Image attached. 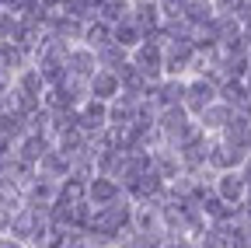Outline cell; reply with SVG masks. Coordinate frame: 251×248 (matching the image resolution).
<instances>
[{"instance_id":"1","label":"cell","mask_w":251,"mask_h":248,"mask_svg":"<svg viewBox=\"0 0 251 248\" xmlns=\"http://www.w3.org/2000/svg\"><path fill=\"white\" fill-rule=\"evenodd\" d=\"M185 91H188V77H164V81H153L147 87V102L164 112V109H181L185 105Z\"/></svg>"},{"instance_id":"2","label":"cell","mask_w":251,"mask_h":248,"mask_svg":"<svg viewBox=\"0 0 251 248\" xmlns=\"http://www.w3.org/2000/svg\"><path fill=\"white\" fill-rule=\"evenodd\" d=\"M220 102V84L213 77H188V91H185V112L199 119L209 105Z\"/></svg>"},{"instance_id":"3","label":"cell","mask_w":251,"mask_h":248,"mask_svg":"<svg viewBox=\"0 0 251 248\" xmlns=\"http://www.w3.org/2000/svg\"><path fill=\"white\" fill-rule=\"evenodd\" d=\"M196 56V42H164V77H192Z\"/></svg>"},{"instance_id":"4","label":"cell","mask_w":251,"mask_h":248,"mask_svg":"<svg viewBox=\"0 0 251 248\" xmlns=\"http://www.w3.org/2000/svg\"><path fill=\"white\" fill-rule=\"evenodd\" d=\"M248 161H251V154L230 147L224 137H213V140H209V171H216V175H224V171H241Z\"/></svg>"},{"instance_id":"5","label":"cell","mask_w":251,"mask_h":248,"mask_svg":"<svg viewBox=\"0 0 251 248\" xmlns=\"http://www.w3.org/2000/svg\"><path fill=\"white\" fill-rule=\"evenodd\" d=\"M129 59L136 63V70L153 84V81H164V42L157 39H147L140 49L129 53Z\"/></svg>"},{"instance_id":"6","label":"cell","mask_w":251,"mask_h":248,"mask_svg":"<svg viewBox=\"0 0 251 248\" xmlns=\"http://www.w3.org/2000/svg\"><path fill=\"white\" fill-rule=\"evenodd\" d=\"M119 199H126V189H122V182H119V178L94 175V178L87 182V203H91L94 210L112 206V203H119Z\"/></svg>"},{"instance_id":"7","label":"cell","mask_w":251,"mask_h":248,"mask_svg":"<svg viewBox=\"0 0 251 248\" xmlns=\"http://www.w3.org/2000/svg\"><path fill=\"white\" fill-rule=\"evenodd\" d=\"M143 102L140 95H119L112 105H108V126H119V130H129L133 122H140L143 115Z\"/></svg>"},{"instance_id":"8","label":"cell","mask_w":251,"mask_h":248,"mask_svg":"<svg viewBox=\"0 0 251 248\" xmlns=\"http://www.w3.org/2000/svg\"><path fill=\"white\" fill-rule=\"evenodd\" d=\"M213 193L224 199V203H230V206H244L248 203V178H244V171H224V175H216Z\"/></svg>"},{"instance_id":"9","label":"cell","mask_w":251,"mask_h":248,"mask_svg":"<svg viewBox=\"0 0 251 248\" xmlns=\"http://www.w3.org/2000/svg\"><path fill=\"white\" fill-rule=\"evenodd\" d=\"M77 130H80V133H87L91 140L98 137L101 130H108V105H105V102L87 98V102L77 109Z\"/></svg>"},{"instance_id":"10","label":"cell","mask_w":251,"mask_h":248,"mask_svg":"<svg viewBox=\"0 0 251 248\" xmlns=\"http://www.w3.org/2000/svg\"><path fill=\"white\" fill-rule=\"evenodd\" d=\"M74 175V161L63 154L59 147H52V150H46V158L39 161V178H49V182H67Z\"/></svg>"},{"instance_id":"11","label":"cell","mask_w":251,"mask_h":248,"mask_svg":"<svg viewBox=\"0 0 251 248\" xmlns=\"http://www.w3.org/2000/svg\"><path fill=\"white\" fill-rule=\"evenodd\" d=\"M98 53L87 49V46H74L70 56H67V74L70 77H80V81H91L94 74H98Z\"/></svg>"},{"instance_id":"12","label":"cell","mask_w":251,"mask_h":248,"mask_svg":"<svg viewBox=\"0 0 251 248\" xmlns=\"http://www.w3.org/2000/svg\"><path fill=\"white\" fill-rule=\"evenodd\" d=\"M119 95H122V81H119L115 70H98V74L91 77V98H94V102L112 105Z\"/></svg>"},{"instance_id":"13","label":"cell","mask_w":251,"mask_h":248,"mask_svg":"<svg viewBox=\"0 0 251 248\" xmlns=\"http://www.w3.org/2000/svg\"><path fill=\"white\" fill-rule=\"evenodd\" d=\"M153 171H157V175H161V178L171 185L175 178H181V175H185L181 154H178L175 147H157V150H153Z\"/></svg>"},{"instance_id":"14","label":"cell","mask_w":251,"mask_h":248,"mask_svg":"<svg viewBox=\"0 0 251 248\" xmlns=\"http://www.w3.org/2000/svg\"><path fill=\"white\" fill-rule=\"evenodd\" d=\"M52 147H56V140H49V137H42V133H25V137L18 140V158L39 168V161L46 158V150H52Z\"/></svg>"},{"instance_id":"15","label":"cell","mask_w":251,"mask_h":248,"mask_svg":"<svg viewBox=\"0 0 251 248\" xmlns=\"http://www.w3.org/2000/svg\"><path fill=\"white\" fill-rule=\"evenodd\" d=\"M28 67H31V53H28L25 46H18V42H0V70L11 74V77H18V74L28 70Z\"/></svg>"},{"instance_id":"16","label":"cell","mask_w":251,"mask_h":248,"mask_svg":"<svg viewBox=\"0 0 251 248\" xmlns=\"http://www.w3.org/2000/svg\"><path fill=\"white\" fill-rule=\"evenodd\" d=\"M234 119V109L227 105V102H216V105H209L196 122H199V126H202V133H209V137H220V133H224L227 130V122Z\"/></svg>"},{"instance_id":"17","label":"cell","mask_w":251,"mask_h":248,"mask_svg":"<svg viewBox=\"0 0 251 248\" xmlns=\"http://www.w3.org/2000/svg\"><path fill=\"white\" fill-rule=\"evenodd\" d=\"M115 42V28L108 25V21H101V18H94V21H87V28H84V46L87 49H105V46H112Z\"/></svg>"},{"instance_id":"18","label":"cell","mask_w":251,"mask_h":248,"mask_svg":"<svg viewBox=\"0 0 251 248\" xmlns=\"http://www.w3.org/2000/svg\"><path fill=\"white\" fill-rule=\"evenodd\" d=\"M119 74V81H122V95H140V98H147V87H150V81L136 70V63L129 59L126 67H119L115 70Z\"/></svg>"},{"instance_id":"19","label":"cell","mask_w":251,"mask_h":248,"mask_svg":"<svg viewBox=\"0 0 251 248\" xmlns=\"http://www.w3.org/2000/svg\"><path fill=\"white\" fill-rule=\"evenodd\" d=\"M98 18L108 21L112 28L133 18V0H98Z\"/></svg>"},{"instance_id":"20","label":"cell","mask_w":251,"mask_h":248,"mask_svg":"<svg viewBox=\"0 0 251 248\" xmlns=\"http://www.w3.org/2000/svg\"><path fill=\"white\" fill-rule=\"evenodd\" d=\"M115 42L126 49V53H133V49H140L143 42H147V32L129 18V21H122V25H115Z\"/></svg>"},{"instance_id":"21","label":"cell","mask_w":251,"mask_h":248,"mask_svg":"<svg viewBox=\"0 0 251 248\" xmlns=\"http://www.w3.org/2000/svg\"><path fill=\"white\" fill-rule=\"evenodd\" d=\"M56 147H59V150L74 161V158H80V154H87V150H91V137H87V133H80V130H70V133L56 137Z\"/></svg>"},{"instance_id":"22","label":"cell","mask_w":251,"mask_h":248,"mask_svg":"<svg viewBox=\"0 0 251 248\" xmlns=\"http://www.w3.org/2000/svg\"><path fill=\"white\" fill-rule=\"evenodd\" d=\"M14 87H18V91H25V95H31V98H46V91H49V84L42 81V74H39L35 67L21 70V74L14 77Z\"/></svg>"},{"instance_id":"23","label":"cell","mask_w":251,"mask_h":248,"mask_svg":"<svg viewBox=\"0 0 251 248\" xmlns=\"http://www.w3.org/2000/svg\"><path fill=\"white\" fill-rule=\"evenodd\" d=\"M213 18H216V4H213V0H192V4H188V11H185V21L192 25L196 32H199L202 25H209Z\"/></svg>"},{"instance_id":"24","label":"cell","mask_w":251,"mask_h":248,"mask_svg":"<svg viewBox=\"0 0 251 248\" xmlns=\"http://www.w3.org/2000/svg\"><path fill=\"white\" fill-rule=\"evenodd\" d=\"M196 248H230V234L224 224H206V231L196 238Z\"/></svg>"},{"instance_id":"25","label":"cell","mask_w":251,"mask_h":248,"mask_svg":"<svg viewBox=\"0 0 251 248\" xmlns=\"http://www.w3.org/2000/svg\"><path fill=\"white\" fill-rule=\"evenodd\" d=\"M126 63H129V53H126L119 42L98 49V67H101V70H119V67H126Z\"/></svg>"},{"instance_id":"26","label":"cell","mask_w":251,"mask_h":248,"mask_svg":"<svg viewBox=\"0 0 251 248\" xmlns=\"http://www.w3.org/2000/svg\"><path fill=\"white\" fill-rule=\"evenodd\" d=\"M59 199L63 203H84L87 199V182L77 178V175H70L67 182H59Z\"/></svg>"},{"instance_id":"27","label":"cell","mask_w":251,"mask_h":248,"mask_svg":"<svg viewBox=\"0 0 251 248\" xmlns=\"http://www.w3.org/2000/svg\"><path fill=\"white\" fill-rule=\"evenodd\" d=\"M21 28V14L14 11H0V42H14Z\"/></svg>"},{"instance_id":"28","label":"cell","mask_w":251,"mask_h":248,"mask_svg":"<svg viewBox=\"0 0 251 248\" xmlns=\"http://www.w3.org/2000/svg\"><path fill=\"white\" fill-rule=\"evenodd\" d=\"M157 4H161L164 18H185V11H188L192 0H157Z\"/></svg>"},{"instance_id":"29","label":"cell","mask_w":251,"mask_h":248,"mask_svg":"<svg viewBox=\"0 0 251 248\" xmlns=\"http://www.w3.org/2000/svg\"><path fill=\"white\" fill-rule=\"evenodd\" d=\"M241 25H244V32L251 28V0H241V7H237V14H234Z\"/></svg>"},{"instance_id":"30","label":"cell","mask_w":251,"mask_h":248,"mask_svg":"<svg viewBox=\"0 0 251 248\" xmlns=\"http://www.w3.org/2000/svg\"><path fill=\"white\" fill-rule=\"evenodd\" d=\"M11 91H14V77H11V74H4V70H0V102H4V98L11 95Z\"/></svg>"},{"instance_id":"31","label":"cell","mask_w":251,"mask_h":248,"mask_svg":"<svg viewBox=\"0 0 251 248\" xmlns=\"http://www.w3.org/2000/svg\"><path fill=\"white\" fill-rule=\"evenodd\" d=\"M0 248H28V245H21V241L11 238V234H0Z\"/></svg>"},{"instance_id":"32","label":"cell","mask_w":251,"mask_h":248,"mask_svg":"<svg viewBox=\"0 0 251 248\" xmlns=\"http://www.w3.org/2000/svg\"><path fill=\"white\" fill-rule=\"evenodd\" d=\"M136 4H157V0H133V7H136Z\"/></svg>"},{"instance_id":"33","label":"cell","mask_w":251,"mask_h":248,"mask_svg":"<svg viewBox=\"0 0 251 248\" xmlns=\"http://www.w3.org/2000/svg\"><path fill=\"white\" fill-rule=\"evenodd\" d=\"M87 248H108V245H94V241H91V245H87Z\"/></svg>"}]
</instances>
